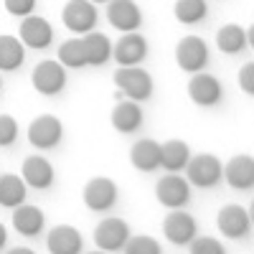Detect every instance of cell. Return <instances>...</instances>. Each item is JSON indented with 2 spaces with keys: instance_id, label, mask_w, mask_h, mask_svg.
I'll return each instance as SVG.
<instances>
[{
  "instance_id": "1",
  "label": "cell",
  "mask_w": 254,
  "mask_h": 254,
  "mask_svg": "<svg viewBox=\"0 0 254 254\" xmlns=\"http://www.w3.org/2000/svg\"><path fill=\"white\" fill-rule=\"evenodd\" d=\"M115 87L127 99L145 102L153 97V76L140 66H120L115 71Z\"/></svg>"
},
{
  "instance_id": "2",
  "label": "cell",
  "mask_w": 254,
  "mask_h": 254,
  "mask_svg": "<svg viewBox=\"0 0 254 254\" xmlns=\"http://www.w3.org/2000/svg\"><path fill=\"white\" fill-rule=\"evenodd\" d=\"M186 181L190 186H198V188H214L221 178H224V165L216 155H208V153H201V155H193L188 158L186 163Z\"/></svg>"
},
{
  "instance_id": "3",
  "label": "cell",
  "mask_w": 254,
  "mask_h": 254,
  "mask_svg": "<svg viewBox=\"0 0 254 254\" xmlns=\"http://www.w3.org/2000/svg\"><path fill=\"white\" fill-rule=\"evenodd\" d=\"M176 64L188 74L203 71L208 66V44L201 36H183L176 46Z\"/></svg>"
},
{
  "instance_id": "4",
  "label": "cell",
  "mask_w": 254,
  "mask_h": 254,
  "mask_svg": "<svg viewBox=\"0 0 254 254\" xmlns=\"http://www.w3.org/2000/svg\"><path fill=\"white\" fill-rule=\"evenodd\" d=\"M31 84L38 94L54 97L66 87V69H64L59 61H51V59L38 61L36 69L31 71Z\"/></svg>"
},
{
  "instance_id": "5",
  "label": "cell",
  "mask_w": 254,
  "mask_h": 254,
  "mask_svg": "<svg viewBox=\"0 0 254 254\" xmlns=\"http://www.w3.org/2000/svg\"><path fill=\"white\" fill-rule=\"evenodd\" d=\"M64 137V125L54 115H41L28 125V142L36 150H51Z\"/></svg>"
},
{
  "instance_id": "6",
  "label": "cell",
  "mask_w": 254,
  "mask_h": 254,
  "mask_svg": "<svg viewBox=\"0 0 254 254\" xmlns=\"http://www.w3.org/2000/svg\"><path fill=\"white\" fill-rule=\"evenodd\" d=\"M155 198L165 208H183L190 201V183L178 173H168L155 183Z\"/></svg>"
},
{
  "instance_id": "7",
  "label": "cell",
  "mask_w": 254,
  "mask_h": 254,
  "mask_svg": "<svg viewBox=\"0 0 254 254\" xmlns=\"http://www.w3.org/2000/svg\"><path fill=\"white\" fill-rule=\"evenodd\" d=\"M97 18L99 15H97V8H94L92 0H69L61 10L64 26L74 33H79V36H84L87 31H94Z\"/></svg>"
},
{
  "instance_id": "8",
  "label": "cell",
  "mask_w": 254,
  "mask_h": 254,
  "mask_svg": "<svg viewBox=\"0 0 254 254\" xmlns=\"http://www.w3.org/2000/svg\"><path fill=\"white\" fill-rule=\"evenodd\" d=\"M188 97L193 99L198 107H216L224 97V87L214 74L196 71L188 81Z\"/></svg>"
},
{
  "instance_id": "9",
  "label": "cell",
  "mask_w": 254,
  "mask_h": 254,
  "mask_svg": "<svg viewBox=\"0 0 254 254\" xmlns=\"http://www.w3.org/2000/svg\"><path fill=\"white\" fill-rule=\"evenodd\" d=\"M127 239H130V226H127V221H122L117 216L102 219L94 229V244L102 252H120Z\"/></svg>"
},
{
  "instance_id": "10",
  "label": "cell",
  "mask_w": 254,
  "mask_h": 254,
  "mask_svg": "<svg viewBox=\"0 0 254 254\" xmlns=\"http://www.w3.org/2000/svg\"><path fill=\"white\" fill-rule=\"evenodd\" d=\"M18 38H20V44L28 46V49H46L51 41H54V28L46 18H41V15H26V18H20V26H18Z\"/></svg>"
},
{
  "instance_id": "11",
  "label": "cell",
  "mask_w": 254,
  "mask_h": 254,
  "mask_svg": "<svg viewBox=\"0 0 254 254\" xmlns=\"http://www.w3.org/2000/svg\"><path fill=\"white\" fill-rule=\"evenodd\" d=\"M163 234L165 239L176 244V247H186L190 239L198 234V226H196V219L186 214L183 208H173V214H168L163 219Z\"/></svg>"
},
{
  "instance_id": "12",
  "label": "cell",
  "mask_w": 254,
  "mask_h": 254,
  "mask_svg": "<svg viewBox=\"0 0 254 254\" xmlns=\"http://www.w3.org/2000/svg\"><path fill=\"white\" fill-rule=\"evenodd\" d=\"M84 203L87 208L97 211V214H104L117 203V183L112 178H92L87 186H84Z\"/></svg>"
},
{
  "instance_id": "13",
  "label": "cell",
  "mask_w": 254,
  "mask_h": 254,
  "mask_svg": "<svg viewBox=\"0 0 254 254\" xmlns=\"http://www.w3.org/2000/svg\"><path fill=\"white\" fill-rule=\"evenodd\" d=\"M112 59L120 66H140L147 59V41L137 31H127L112 46Z\"/></svg>"
},
{
  "instance_id": "14",
  "label": "cell",
  "mask_w": 254,
  "mask_h": 254,
  "mask_svg": "<svg viewBox=\"0 0 254 254\" xmlns=\"http://www.w3.org/2000/svg\"><path fill=\"white\" fill-rule=\"evenodd\" d=\"M216 226L224 237L229 239H242L247 231L252 229V216L247 214V208L239 203H226L219 216H216Z\"/></svg>"
},
{
  "instance_id": "15",
  "label": "cell",
  "mask_w": 254,
  "mask_h": 254,
  "mask_svg": "<svg viewBox=\"0 0 254 254\" xmlns=\"http://www.w3.org/2000/svg\"><path fill=\"white\" fill-rule=\"evenodd\" d=\"M107 20L117 31H137L142 26V10L135 0H110Z\"/></svg>"
},
{
  "instance_id": "16",
  "label": "cell",
  "mask_w": 254,
  "mask_h": 254,
  "mask_svg": "<svg viewBox=\"0 0 254 254\" xmlns=\"http://www.w3.org/2000/svg\"><path fill=\"white\" fill-rule=\"evenodd\" d=\"M20 178H23L28 188L46 190L54 183V165L44 155H28L23 165H20Z\"/></svg>"
},
{
  "instance_id": "17",
  "label": "cell",
  "mask_w": 254,
  "mask_h": 254,
  "mask_svg": "<svg viewBox=\"0 0 254 254\" xmlns=\"http://www.w3.org/2000/svg\"><path fill=\"white\" fill-rule=\"evenodd\" d=\"M112 127L122 135H132L142 127V110L135 99H120L112 110Z\"/></svg>"
},
{
  "instance_id": "18",
  "label": "cell",
  "mask_w": 254,
  "mask_h": 254,
  "mask_svg": "<svg viewBox=\"0 0 254 254\" xmlns=\"http://www.w3.org/2000/svg\"><path fill=\"white\" fill-rule=\"evenodd\" d=\"M224 178L237 190H252L254 188V158L252 155H234L224 165Z\"/></svg>"
},
{
  "instance_id": "19",
  "label": "cell",
  "mask_w": 254,
  "mask_h": 254,
  "mask_svg": "<svg viewBox=\"0 0 254 254\" xmlns=\"http://www.w3.org/2000/svg\"><path fill=\"white\" fill-rule=\"evenodd\" d=\"M44 211H41L38 206H31V203H18L13 208V229L18 231V234L23 237H38L41 231H44Z\"/></svg>"
},
{
  "instance_id": "20",
  "label": "cell",
  "mask_w": 254,
  "mask_h": 254,
  "mask_svg": "<svg viewBox=\"0 0 254 254\" xmlns=\"http://www.w3.org/2000/svg\"><path fill=\"white\" fill-rule=\"evenodd\" d=\"M81 234L79 229L66 226V224H59L49 231L46 237V247L51 254H79L81 252Z\"/></svg>"
},
{
  "instance_id": "21",
  "label": "cell",
  "mask_w": 254,
  "mask_h": 254,
  "mask_svg": "<svg viewBox=\"0 0 254 254\" xmlns=\"http://www.w3.org/2000/svg\"><path fill=\"white\" fill-rule=\"evenodd\" d=\"M130 160L137 171L142 173H153L160 168V142L150 140V137H142L132 145L130 150Z\"/></svg>"
},
{
  "instance_id": "22",
  "label": "cell",
  "mask_w": 254,
  "mask_h": 254,
  "mask_svg": "<svg viewBox=\"0 0 254 254\" xmlns=\"http://www.w3.org/2000/svg\"><path fill=\"white\" fill-rule=\"evenodd\" d=\"M81 44H84V56H87L89 66H102L112 59V41L99 33V31H87L81 36Z\"/></svg>"
},
{
  "instance_id": "23",
  "label": "cell",
  "mask_w": 254,
  "mask_h": 254,
  "mask_svg": "<svg viewBox=\"0 0 254 254\" xmlns=\"http://www.w3.org/2000/svg\"><path fill=\"white\" fill-rule=\"evenodd\" d=\"M190 158V147L183 140H168L160 145V168L168 173H181Z\"/></svg>"
},
{
  "instance_id": "24",
  "label": "cell",
  "mask_w": 254,
  "mask_h": 254,
  "mask_svg": "<svg viewBox=\"0 0 254 254\" xmlns=\"http://www.w3.org/2000/svg\"><path fill=\"white\" fill-rule=\"evenodd\" d=\"M26 61V46L15 36H0V71H15Z\"/></svg>"
},
{
  "instance_id": "25",
  "label": "cell",
  "mask_w": 254,
  "mask_h": 254,
  "mask_svg": "<svg viewBox=\"0 0 254 254\" xmlns=\"http://www.w3.org/2000/svg\"><path fill=\"white\" fill-rule=\"evenodd\" d=\"M216 46H219V51H224L229 56L244 51V46H247V28H242L239 23L221 26L219 33H216Z\"/></svg>"
},
{
  "instance_id": "26",
  "label": "cell",
  "mask_w": 254,
  "mask_h": 254,
  "mask_svg": "<svg viewBox=\"0 0 254 254\" xmlns=\"http://www.w3.org/2000/svg\"><path fill=\"white\" fill-rule=\"evenodd\" d=\"M26 201V183L20 176L5 173L0 176V206L5 208H15L18 203Z\"/></svg>"
},
{
  "instance_id": "27",
  "label": "cell",
  "mask_w": 254,
  "mask_h": 254,
  "mask_svg": "<svg viewBox=\"0 0 254 254\" xmlns=\"http://www.w3.org/2000/svg\"><path fill=\"white\" fill-rule=\"evenodd\" d=\"M173 15L183 26H196V23H201V20H206L208 3L206 0H176Z\"/></svg>"
},
{
  "instance_id": "28",
  "label": "cell",
  "mask_w": 254,
  "mask_h": 254,
  "mask_svg": "<svg viewBox=\"0 0 254 254\" xmlns=\"http://www.w3.org/2000/svg\"><path fill=\"white\" fill-rule=\"evenodd\" d=\"M64 69H81L87 66V56H84V44L81 38H69L59 46V59H56Z\"/></svg>"
},
{
  "instance_id": "29",
  "label": "cell",
  "mask_w": 254,
  "mask_h": 254,
  "mask_svg": "<svg viewBox=\"0 0 254 254\" xmlns=\"http://www.w3.org/2000/svg\"><path fill=\"white\" fill-rule=\"evenodd\" d=\"M122 249L127 254H160V244L150 237H130Z\"/></svg>"
},
{
  "instance_id": "30",
  "label": "cell",
  "mask_w": 254,
  "mask_h": 254,
  "mask_svg": "<svg viewBox=\"0 0 254 254\" xmlns=\"http://www.w3.org/2000/svg\"><path fill=\"white\" fill-rule=\"evenodd\" d=\"M18 122L10 115H0V147H10L18 140Z\"/></svg>"
},
{
  "instance_id": "31",
  "label": "cell",
  "mask_w": 254,
  "mask_h": 254,
  "mask_svg": "<svg viewBox=\"0 0 254 254\" xmlns=\"http://www.w3.org/2000/svg\"><path fill=\"white\" fill-rule=\"evenodd\" d=\"M188 244H190V254H224V244L211 237H193Z\"/></svg>"
},
{
  "instance_id": "32",
  "label": "cell",
  "mask_w": 254,
  "mask_h": 254,
  "mask_svg": "<svg viewBox=\"0 0 254 254\" xmlns=\"http://www.w3.org/2000/svg\"><path fill=\"white\" fill-rule=\"evenodd\" d=\"M5 10L15 18H26L36 10V0H5Z\"/></svg>"
},
{
  "instance_id": "33",
  "label": "cell",
  "mask_w": 254,
  "mask_h": 254,
  "mask_svg": "<svg viewBox=\"0 0 254 254\" xmlns=\"http://www.w3.org/2000/svg\"><path fill=\"white\" fill-rule=\"evenodd\" d=\"M239 87L244 94L254 97V61H247L239 69Z\"/></svg>"
},
{
  "instance_id": "34",
  "label": "cell",
  "mask_w": 254,
  "mask_h": 254,
  "mask_svg": "<svg viewBox=\"0 0 254 254\" xmlns=\"http://www.w3.org/2000/svg\"><path fill=\"white\" fill-rule=\"evenodd\" d=\"M5 242H8V229H5L3 224H0V249L5 247Z\"/></svg>"
},
{
  "instance_id": "35",
  "label": "cell",
  "mask_w": 254,
  "mask_h": 254,
  "mask_svg": "<svg viewBox=\"0 0 254 254\" xmlns=\"http://www.w3.org/2000/svg\"><path fill=\"white\" fill-rule=\"evenodd\" d=\"M92 3L97 5V3H110V0H92Z\"/></svg>"
},
{
  "instance_id": "36",
  "label": "cell",
  "mask_w": 254,
  "mask_h": 254,
  "mask_svg": "<svg viewBox=\"0 0 254 254\" xmlns=\"http://www.w3.org/2000/svg\"><path fill=\"white\" fill-rule=\"evenodd\" d=\"M0 89H3V76H0Z\"/></svg>"
}]
</instances>
